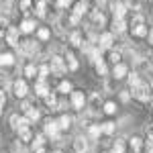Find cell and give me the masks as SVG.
I'll use <instances>...</instances> for the list:
<instances>
[{"label":"cell","mask_w":153,"mask_h":153,"mask_svg":"<svg viewBox=\"0 0 153 153\" xmlns=\"http://www.w3.org/2000/svg\"><path fill=\"white\" fill-rule=\"evenodd\" d=\"M88 112H90V117H98L102 110H104V106H102V100H100V94L94 92V94H90L88 98Z\"/></svg>","instance_id":"obj_1"},{"label":"cell","mask_w":153,"mask_h":153,"mask_svg":"<svg viewBox=\"0 0 153 153\" xmlns=\"http://www.w3.org/2000/svg\"><path fill=\"white\" fill-rule=\"evenodd\" d=\"M133 96L139 100V102H149L151 100V92H149V84L141 82L139 86L133 88Z\"/></svg>","instance_id":"obj_2"},{"label":"cell","mask_w":153,"mask_h":153,"mask_svg":"<svg viewBox=\"0 0 153 153\" xmlns=\"http://www.w3.org/2000/svg\"><path fill=\"white\" fill-rule=\"evenodd\" d=\"M59 123L57 120H45V127H43V133L47 135V137H51V139H55V141H61V135H59Z\"/></svg>","instance_id":"obj_3"},{"label":"cell","mask_w":153,"mask_h":153,"mask_svg":"<svg viewBox=\"0 0 153 153\" xmlns=\"http://www.w3.org/2000/svg\"><path fill=\"white\" fill-rule=\"evenodd\" d=\"M51 74L53 76H63L65 71H68V63L63 61V57H59V55H53L51 57Z\"/></svg>","instance_id":"obj_4"},{"label":"cell","mask_w":153,"mask_h":153,"mask_svg":"<svg viewBox=\"0 0 153 153\" xmlns=\"http://www.w3.org/2000/svg\"><path fill=\"white\" fill-rule=\"evenodd\" d=\"M88 12V4H86V0H82V2H78L76 6H74V12H71L70 16V23L71 25H78L80 21H82V16Z\"/></svg>","instance_id":"obj_5"},{"label":"cell","mask_w":153,"mask_h":153,"mask_svg":"<svg viewBox=\"0 0 153 153\" xmlns=\"http://www.w3.org/2000/svg\"><path fill=\"white\" fill-rule=\"evenodd\" d=\"M19 51H21L23 55L33 57L37 51H39V45H37L35 41H21V43H19Z\"/></svg>","instance_id":"obj_6"},{"label":"cell","mask_w":153,"mask_h":153,"mask_svg":"<svg viewBox=\"0 0 153 153\" xmlns=\"http://www.w3.org/2000/svg\"><path fill=\"white\" fill-rule=\"evenodd\" d=\"M19 35H21V29L19 27H8V31H6V35H4V39H6V43L10 45V47H19Z\"/></svg>","instance_id":"obj_7"},{"label":"cell","mask_w":153,"mask_h":153,"mask_svg":"<svg viewBox=\"0 0 153 153\" xmlns=\"http://www.w3.org/2000/svg\"><path fill=\"white\" fill-rule=\"evenodd\" d=\"M112 43H114V33L110 31V33H100L98 37V47L102 49H112Z\"/></svg>","instance_id":"obj_8"},{"label":"cell","mask_w":153,"mask_h":153,"mask_svg":"<svg viewBox=\"0 0 153 153\" xmlns=\"http://www.w3.org/2000/svg\"><path fill=\"white\" fill-rule=\"evenodd\" d=\"M27 92H29V86H27L25 80H14L12 82V94L16 96V98H25Z\"/></svg>","instance_id":"obj_9"},{"label":"cell","mask_w":153,"mask_h":153,"mask_svg":"<svg viewBox=\"0 0 153 153\" xmlns=\"http://www.w3.org/2000/svg\"><path fill=\"white\" fill-rule=\"evenodd\" d=\"M86 104H88V98L84 96V92H71V106L76 110H84Z\"/></svg>","instance_id":"obj_10"},{"label":"cell","mask_w":153,"mask_h":153,"mask_svg":"<svg viewBox=\"0 0 153 153\" xmlns=\"http://www.w3.org/2000/svg\"><path fill=\"white\" fill-rule=\"evenodd\" d=\"M129 76V68L120 61V63H114V68H112V78L114 80H123V78H127Z\"/></svg>","instance_id":"obj_11"},{"label":"cell","mask_w":153,"mask_h":153,"mask_svg":"<svg viewBox=\"0 0 153 153\" xmlns=\"http://www.w3.org/2000/svg\"><path fill=\"white\" fill-rule=\"evenodd\" d=\"M127 2H112L110 4V10H112V14L117 16V19H125V12H127Z\"/></svg>","instance_id":"obj_12"},{"label":"cell","mask_w":153,"mask_h":153,"mask_svg":"<svg viewBox=\"0 0 153 153\" xmlns=\"http://www.w3.org/2000/svg\"><path fill=\"white\" fill-rule=\"evenodd\" d=\"M131 33H133V37H139V39H143V37H147V35H149V31H147L145 23L131 25Z\"/></svg>","instance_id":"obj_13"},{"label":"cell","mask_w":153,"mask_h":153,"mask_svg":"<svg viewBox=\"0 0 153 153\" xmlns=\"http://www.w3.org/2000/svg\"><path fill=\"white\" fill-rule=\"evenodd\" d=\"M49 92H51V90H49V84H47V80H39V82L35 84V94H37V96L45 98V96H47Z\"/></svg>","instance_id":"obj_14"},{"label":"cell","mask_w":153,"mask_h":153,"mask_svg":"<svg viewBox=\"0 0 153 153\" xmlns=\"http://www.w3.org/2000/svg\"><path fill=\"white\" fill-rule=\"evenodd\" d=\"M106 25V16L102 14L100 10H92V27H96V29H102Z\"/></svg>","instance_id":"obj_15"},{"label":"cell","mask_w":153,"mask_h":153,"mask_svg":"<svg viewBox=\"0 0 153 153\" xmlns=\"http://www.w3.org/2000/svg\"><path fill=\"white\" fill-rule=\"evenodd\" d=\"M33 10H35V14L39 19H45L47 16V0H37Z\"/></svg>","instance_id":"obj_16"},{"label":"cell","mask_w":153,"mask_h":153,"mask_svg":"<svg viewBox=\"0 0 153 153\" xmlns=\"http://www.w3.org/2000/svg\"><path fill=\"white\" fill-rule=\"evenodd\" d=\"M74 149H76V153H88V139L76 137L74 139Z\"/></svg>","instance_id":"obj_17"},{"label":"cell","mask_w":153,"mask_h":153,"mask_svg":"<svg viewBox=\"0 0 153 153\" xmlns=\"http://www.w3.org/2000/svg\"><path fill=\"white\" fill-rule=\"evenodd\" d=\"M125 31H127L125 19H117V16H114V21H112V33H114V35H123Z\"/></svg>","instance_id":"obj_18"},{"label":"cell","mask_w":153,"mask_h":153,"mask_svg":"<svg viewBox=\"0 0 153 153\" xmlns=\"http://www.w3.org/2000/svg\"><path fill=\"white\" fill-rule=\"evenodd\" d=\"M45 104H47L49 110H59V100L53 92H49V94L45 96Z\"/></svg>","instance_id":"obj_19"},{"label":"cell","mask_w":153,"mask_h":153,"mask_svg":"<svg viewBox=\"0 0 153 153\" xmlns=\"http://www.w3.org/2000/svg\"><path fill=\"white\" fill-rule=\"evenodd\" d=\"M35 27H37V25H35L33 19H25L19 29H21V33H33V31H35Z\"/></svg>","instance_id":"obj_20"},{"label":"cell","mask_w":153,"mask_h":153,"mask_svg":"<svg viewBox=\"0 0 153 153\" xmlns=\"http://www.w3.org/2000/svg\"><path fill=\"white\" fill-rule=\"evenodd\" d=\"M19 139L23 143H27V141H33L35 137H33V131L29 129V127H25V129H19Z\"/></svg>","instance_id":"obj_21"},{"label":"cell","mask_w":153,"mask_h":153,"mask_svg":"<svg viewBox=\"0 0 153 153\" xmlns=\"http://www.w3.org/2000/svg\"><path fill=\"white\" fill-rule=\"evenodd\" d=\"M25 76L31 78V80H35V76H39V68H37L35 63H27L25 65Z\"/></svg>","instance_id":"obj_22"},{"label":"cell","mask_w":153,"mask_h":153,"mask_svg":"<svg viewBox=\"0 0 153 153\" xmlns=\"http://www.w3.org/2000/svg\"><path fill=\"white\" fill-rule=\"evenodd\" d=\"M129 143H131V151L133 153H141V149H143V139L141 137H133Z\"/></svg>","instance_id":"obj_23"},{"label":"cell","mask_w":153,"mask_h":153,"mask_svg":"<svg viewBox=\"0 0 153 153\" xmlns=\"http://www.w3.org/2000/svg\"><path fill=\"white\" fill-rule=\"evenodd\" d=\"M100 133H102V125H90L88 127V137L90 139H98Z\"/></svg>","instance_id":"obj_24"},{"label":"cell","mask_w":153,"mask_h":153,"mask_svg":"<svg viewBox=\"0 0 153 153\" xmlns=\"http://www.w3.org/2000/svg\"><path fill=\"white\" fill-rule=\"evenodd\" d=\"M65 63H68V68H70L71 71L78 70V59L74 57V53H71V51H68V53H65Z\"/></svg>","instance_id":"obj_25"},{"label":"cell","mask_w":153,"mask_h":153,"mask_svg":"<svg viewBox=\"0 0 153 153\" xmlns=\"http://www.w3.org/2000/svg\"><path fill=\"white\" fill-rule=\"evenodd\" d=\"M70 43L74 45V47H82L84 45L82 43V33H80V31H74V33L70 35Z\"/></svg>","instance_id":"obj_26"},{"label":"cell","mask_w":153,"mask_h":153,"mask_svg":"<svg viewBox=\"0 0 153 153\" xmlns=\"http://www.w3.org/2000/svg\"><path fill=\"white\" fill-rule=\"evenodd\" d=\"M37 39H39V41H49V39H51V31H49L47 27L37 29Z\"/></svg>","instance_id":"obj_27"},{"label":"cell","mask_w":153,"mask_h":153,"mask_svg":"<svg viewBox=\"0 0 153 153\" xmlns=\"http://www.w3.org/2000/svg\"><path fill=\"white\" fill-rule=\"evenodd\" d=\"M127 82H129L131 88H135V86H139V84H141V78H139V74H137V71H129Z\"/></svg>","instance_id":"obj_28"},{"label":"cell","mask_w":153,"mask_h":153,"mask_svg":"<svg viewBox=\"0 0 153 153\" xmlns=\"http://www.w3.org/2000/svg\"><path fill=\"white\" fill-rule=\"evenodd\" d=\"M25 117L29 118V120H31V123H37V120H39V118H41V112H39V110H37L35 106H33V108H29V110H27V112H25Z\"/></svg>","instance_id":"obj_29"},{"label":"cell","mask_w":153,"mask_h":153,"mask_svg":"<svg viewBox=\"0 0 153 153\" xmlns=\"http://www.w3.org/2000/svg\"><path fill=\"white\" fill-rule=\"evenodd\" d=\"M57 123H59V129H61V131H68V129L71 127V117L63 114V117H59V118H57Z\"/></svg>","instance_id":"obj_30"},{"label":"cell","mask_w":153,"mask_h":153,"mask_svg":"<svg viewBox=\"0 0 153 153\" xmlns=\"http://www.w3.org/2000/svg\"><path fill=\"white\" fill-rule=\"evenodd\" d=\"M19 8H21V12L29 14V12L35 8V6H33V0H21V2H19Z\"/></svg>","instance_id":"obj_31"},{"label":"cell","mask_w":153,"mask_h":153,"mask_svg":"<svg viewBox=\"0 0 153 153\" xmlns=\"http://www.w3.org/2000/svg\"><path fill=\"white\" fill-rule=\"evenodd\" d=\"M0 65H14V55L12 53H0Z\"/></svg>","instance_id":"obj_32"},{"label":"cell","mask_w":153,"mask_h":153,"mask_svg":"<svg viewBox=\"0 0 153 153\" xmlns=\"http://www.w3.org/2000/svg\"><path fill=\"white\" fill-rule=\"evenodd\" d=\"M110 153H125V139H117V141L112 143Z\"/></svg>","instance_id":"obj_33"},{"label":"cell","mask_w":153,"mask_h":153,"mask_svg":"<svg viewBox=\"0 0 153 153\" xmlns=\"http://www.w3.org/2000/svg\"><path fill=\"white\" fill-rule=\"evenodd\" d=\"M114 129H117V123H112V120L102 123V133H104V135H112V133H114Z\"/></svg>","instance_id":"obj_34"},{"label":"cell","mask_w":153,"mask_h":153,"mask_svg":"<svg viewBox=\"0 0 153 153\" xmlns=\"http://www.w3.org/2000/svg\"><path fill=\"white\" fill-rule=\"evenodd\" d=\"M45 137H47L45 133H41V135H37L35 139H33V149H41V147L45 145Z\"/></svg>","instance_id":"obj_35"},{"label":"cell","mask_w":153,"mask_h":153,"mask_svg":"<svg viewBox=\"0 0 153 153\" xmlns=\"http://www.w3.org/2000/svg\"><path fill=\"white\" fill-rule=\"evenodd\" d=\"M96 74H98V76H106V74H108V68H106L104 59H102V61H98V63H96Z\"/></svg>","instance_id":"obj_36"},{"label":"cell","mask_w":153,"mask_h":153,"mask_svg":"<svg viewBox=\"0 0 153 153\" xmlns=\"http://www.w3.org/2000/svg\"><path fill=\"white\" fill-rule=\"evenodd\" d=\"M49 71H51L49 65H39V80H47Z\"/></svg>","instance_id":"obj_37"},{"label":"cell","mask_w":153,"mask_h":153,"mask_svg":"<svg viewBox=\"0 0 153 153\" xmlns=\"http://www.w3.org/2000/svg\"><path fill=\"white\" fill-rule=\"evenodd\" d=\"M57 92H61V94H68V92H71V84L70 82H61L57 86Z\"/></svg>","instance_id":"obj_38"},{"label":"cell","mask_w":153,"mask_h":153,"mask_svg":"<svg viewBox=\"0 0 153 153\" xmlns=\"http://www.w3.org/2000/svg\"><path fill=\"white\" fill-rule=\"evenodd\" d=\"M120 59H123V53L112 49V51H110V61H112V63H120Z\"/></svg>","instance_id":"obj_39"},{"label":"cell","mask_w":153,"mask_h":153,"mask_svg":"<svg viewBox=\"0 0 153 153\" xmlns=\"http://www.w3.org/2000/svg\"><path fill=\"white\" fill-rule=\"evenodd\" d=\"M104 112L106 114H114V112H117V104H114V102H106L104 104Z\"/></svg>","instance_id":"obj_40"},{"label":"cell","mask_w":153,"mask_h":153,"mask_svg":"<svg viewBox=\"0 0 153 153\" xmlns=\"http://www.w3.org/2000/svg\"><path fill=\"white\" fill-rule=\"evenodd\" d=\"M19 118H21L19 114H10V129H19Z\"/></svg>","instance_id":"obj_41"},{"label":"cell","mask_w":153,"mask_h":153,"mask_svg":"<svg viewBox=\"0 0 153 153\" xmlns=\"http://www.w3.org/2000/svg\"><path fill=\"white\" fill-rule=\"evenodd\" d=\"M120 100H123V102H129L131 100V94H129V90H120Z\"/></svg>","instance_id":"obj_42"},{"label":"cell","mask_w":153,"mask_h":153,"mask_svg":"<svg viewBox=\"0 0 153 153\" xmlns=\"http://www.w3.org/2000/svg\"><path fill=\"white\" fill-rule=\"evenodd\" d=\"M74 0H57V8H68Z\"/></svg>","instance_id":"obj_43"},{"label":"cell","mask_w":153,"mask_h":153,"mask_svg":"<svg viewBox=\"0 0 153 153\" xmlns=\"http://www.w3.org/2000/svg\"><path fill=\"white\" fill-rule=\"evenodd\" d=\"M29 108H33V102H31V100H25L23 104H21V110H23V112H27Z\"/></svg>","instance_id":"obj_44"},{"label":"cell","mask_w":153,"mask_h":153,"mask_svg":"<svg viewBox=\"0 0 153 153\" xmlns=\"http://www.w3.org/2000/svg\"><path fill=\"white\" fill-rule=\"evenodd\" d=\"M106 90H108V92H114V82H112V80H106Z\"/></svg>","instance_id":"obj_45"},{"label":"cell","mask_w":153,"mask_h":153,"mask_svg":"<svg viewBox=\"0 0 153 153\" xmlns=\"http://www.w3.org/2000/svg\"><path fill=\"white\" fill-rule=\"evenodd\" d=\"M65 108H68V102H65V100H61V102H59V110H65Z\"/></svg>","instance_id":"obj_46"},{"label":"cell","mask_w":153,"mask_h":153,"mask_svg":"<svg viewBox=\"0 0 153 153\" xmlns=\"http://www.w3.org/2000/svg\"><path fill=\"white\" fill-rule=\"evenodd\" d=\"M147 37H149V43L153 45V31H149V35H147Z\"/></svg>","instance_id":"obj_47"},{"label":"cell","mask_w":153,"mask_h":153,"mask_svg":"<svg viewBox=\"0 0 153 153\" xmlns=\"http://www.w3.org/2000/svg\"><path fill=\"white\" fill-rule=\"evenodd\" d=\"M35 153H45V149L41 147V149H35Z\"/></svg>","instance_id":"obj_48"},{"label":"cell","mask_w":153,"mask_h":153,"mask_svg":"<svg viewBox=\"0 0 153 153\" xmlns=\"http://www.w3.org/2000/svg\"><path fill=\"white\" fill-rule=\"evenodd\" d=\"M149 139H153V127L149 129Z\"/></svg>","instance_id":"obj_49"},{"label":"cell","mask_w":153,"mask_h":153,"mask_svg":"<svg viewBox=\"0 0 153 153\" xmlns=\"http://www.w3.org/2000/svg\"><path fill=\"white\" fill-rule=\"evenodd\" d=\"M2 37H4V33H2V27H0V41H2Z\"/></svg>","instance_id":"obj_50"},{"label":"cell","mask_w":153,"mask_h":153,"mask_svg":"<svg viewBox=\"0 0 153 153\" xmlns=\"http://www.w3.org/2000/svg\"><path fill=\"white\" fill-rule=\"evenodd\" d=\"M51 153H63V151H59V149H55V151H51Z\"/></svg>","instance_id":"obj_51"},{"label":"cell","mask_w":153,"mask_h":153,"mask_svg":"<svg viewBox=\"0 0 153 153\" xmlns=\"http://www.w3.org/2000/svg\"><path fill=\"white\" fill-rule=\"evenodd\" d=\"M149 153H153V147H151V149H149Z\"/></svg>","instance_id":"obj_52"},{"label":"cell","mask_w":153,"mask_h":153,"mask_svg":"<svg viewBox=\"0 0 153 153\" xmlns=\"http://www.w3.org/2000/svg\"><path fill=\"white\" fill-rule=\"evenodd\" d=\"M0 114H2V108H0Z\"/></svg>","instance_id":"obj_53"},{"label":"cell","mask_w":153,"mask_h":153,"mask_svg":"<svg viewBox=\"0 0 153 153\" xmlns=\"http://www.w3.org/2000/svg\"><path fill=\"white\" fill-rule=\"evenodd\" d=\"M151 63H153V57H151Z\"/></svg>","instance_id":"obj_54"}]
</instances>
